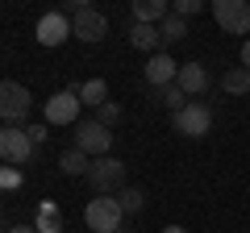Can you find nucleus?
Masks as SVG:
<instances>
[{"mask_svg":"<svg viewBox=\"0 0 250 233\" xmlns=\"http://www.w3.org/2000/svg\"><path fill=\"white\" fill-rule=\"evenodd\" d=\"M29 108H34V96H29L25 83L0 79V125H21V129H25Z\"/></svg>","mask_w":250,"mask_h":233,"instance_id":"nucleus-1","label":"nucleus"},{"mask_svg":"<svg viewBox=\"0 0 250 233\" xmlns=\"http://www.w3.org/2000/svg\"><path fill=\"white\" fill-rule=\"evenodd\" d=\"M125 175H129V167H125L121 158H113V154H104V158L92 162L88 183H92V192H96V196H117V192L125 188Z\"/></svg>","mask_w":250,"mask_h":233,"instance_id":"nucleus-2","label":"nucleus"},{"mask_svg":"<svg viewBox=\"0 0 250 233\" xmlns=\"http://www.w3.org/2000/svg\"><path fill=\"white\" fill-rule=\"evenodd\" d=\"M83 221H88L92 233H117V229H125V213H121V204H117V196H96V200H88Z\"/></svg>","mask_w":250,"mask_h":233,"instance_id":"nucleus-3","label":"nucleus"},{"mask_svg":"<svg viewBox=\"0 0 250 233\" xmlns=\"http://www.w3.org/2000/svg\"><path fill=\"white\" fill-rule=\"evenodd\" d=\"M75 150H83L88 158H104L113 150V129L100 125L96 116H83L80 125H75Z\"/></svg>","mask_w":250,"mask_h":233,"instance_id":"nucleus-4","label":"nucleus"},{"mask_svg":"<svg viewBox=\"0 0 250 233\" xmlns=\"http://www.w3.org/2000/svg\"><path fill=\"white\" fill-rule=\"evenodd\" d=\"M171 125H175V134H184V137H205L208 129H213V108H208L205 100H188V104L171 116Z\"/></svg>","mask_w":250,"mask_h":233,"instance_id":"nucleus-5","label":"nucleus"},{"mask_svg":"<svg viewBox=\"0 0 250 233\" xmlns=\"http://www.w3.org/2000/svg\"><path fill=\"white\" fill-rule=\"evenodd\" d=\"M80 92L75 88H62V92H54L50 100H46V108H42V116H46V125H80Z\"/></svg>","mask_w":250,"mask_h":233,"instance_id":"nucleus-6","label":"nucleus"},{"mask_svg":"<svg viewBox=\"0 0 250 233\" xmlns=\"http://www.w3.org/2000/svg\"><path fill=\"white\" fill-rule=\"evenodd\" d=\"M38 146L29 142V134L21 125H0V158L9 162V167H21V162L34 158Z\"/></svg>","mask_w":250,"mask_h":233,"instance_id":"nucleus-7","label":"nucleus"},{"mask_svg":"<svg viewBox=\"0 0 250 233\" xmlns=\"http://www.w3.org/2000/svg\"><path fill=\"white\" fill-rule=\"evenodd\" d=\"M213 21L225 34H250V4L246 0H213Z\"/></svg>","mask_w":250,"mask_h":233,"instance_id":"nucleus-8","label":"nucleus"},{"mask_svg":"<svg viewBox=\"0 0 250 233\" xmlns=\"http://www.w3.org/2000/svg\"><path fill=\"white\" fill-rule=\"evenodd\" d=\"M71 34L80 38V42H88V46H96L100 38L108 34V17L100 9H92V4H83L80 13L71 17Z\"/></svg>","mask_w":250,"mask_h":233,"instance_id":"nucleus-9","label":"nucleus"},{"mask_svg":"<svg viewBox=\"0 0 250 233\" xmlns=\"http://www.w3.org/2000/svg\"><path fill=\"white\" fill-rule=\"evenodd\" d=\"M67 38H71V17H67V13H46L42 21H38V42L42 46H62L67 42Z\"/></svg>","mask_w":250,"mask_h":233,"instance_id":"nucleus-10","label":"nucleus"},{"mask_svg":"<svg viewBox=\"0 0 250 233\" xmlns=\"http://www.w3.org/2000/svg\"><path fill=\"white\" fill-rule=\"evenodd\" d=\"M142 75H146V83H150V88H167V83H175L179 67H175V58H171V54L159 50V54H150V58H146Z\"/></svg>","mask_w":250,"mask_h":233,"instance_id":"nucleus-11","label":"nucleus"},{"mask_svg":"<svg viewBox=\"0 0 250 233\" xmlns=\"http://www.w3.org/2000/svg\"><path fill=\"white\" fill-rule=\"evenodd\" d=\"M175 83L184 88L188 100H192V96H205V92H208V71H205V63H179Z\"/></svg>","mask_w":250,"mask_h":233,"instance_id":"nucleus-12","label":"nucleus"},{"mask_svg":"<svg viewBox=\"0 0 250 233\" xmlns=\"http://www.w3.org/2000/svg\"><path fill=\"white\" fill-rule=\"evenodd\" d=\"M171 17L167 0H134V21L138 25H163Z\"/></svg>","mask_w":250,"mask_h":233,"instance_id":"nucleus-13","label":"nucleus"},{"mask_svg":"<svg viewBox=\"0 0 250 233\" xmlns=\"http://www.w3.org/2000/svg\"><path fill=\"white\" fill-rule=\"evenodd\" d=\"M129 46L134 50H146V54H159V46H163V34H159V25H129Z\"/></svg>","mask_w":250,"mask_h":233,"instance_id":"nucleus-14","label":"nucleus"},{"mask_svg":"<svg viewBox=\"0 0 250 233\" xmlns=\"http://www.w3.org/2000/svg\"><path fill=\"white\" fill-rule=\"evenodd\" d=\"M59 171L75 179V175H88L92 162H88V154H83V150H75V146H71V150H62V154H59Z\"/></svg>","mask_w":250,"mask_h":233,"instance_id":"nucleus-15","label":"nucleus"},{"mask_svg":"<svg viewBox=\"0 0 250 233\" xmlns=\"http://www.w3.org/2000/svg\"><path fill=\"white\" fill-rule=\"evenodd\" d=\"M221 88L225 92H229V96H246V92H250V71H246V67H229V71H225L221 75Z\"/></svg>","mask_w":250,"mask_h":233,"instance_id":"nucleus-16","label":"nucleus"},{"mask_svg":"<svg viewBox=\"0 0 250 233\" xmlns=\"http://www.w3.org/2000/svg\"><path fill=\"white\" fill-rule=\"evenodd\" d=\"M150 96L159 100L163 108H171V116H175L179 108L188 104V96H184V88H179V83H167V88H150Z\"/></svg>","mask_w":250,"mask_h":233,"instance_id":"nucleus-17","label":"nucleus"},{"mask_svg":"<svg viewBox=\"0 0 250 233\" xmlns=\"http://www.w3.org/2000/svg\"><path fill=\"white\" fill-rule=\"evenodd\" d=\"M38 233H62V213H59V204H50L46 200L42 208H38V225H34Z\"/></svg>","mask_w":250,"mask_h":233,"instance_id":"nucleus-18","label":"nucleus"},{"mask_svg":"<svg viewBox=\"0 0 250 233\" xmlns=\"http://www.w3.org/2000/svg\"><path fill=\"white\" fill-rule=\"evenodd\" d=\"M80 104H92V108L108 104V83H104V79H88V83H80Z\"/></svg>","mask_w":250,"mask_h":233,"instance_id":"nucleus-19","label":"nucleus"},{"mask_svg":"<svg viewBox=\"0 0 250 233\" xmlns=\"http://www.w3.org/2000/svg\"><path fill=\"white\" fill-rule=\"evenodd\" d=\"M117 204H121V213H125V216H134V213H142V208H146V192L125 183V188L117 192Z\"/></svg>","mask_w":250,"mask_h":233,"instance_id":"nucleus-20","label":"nucleus"},{"mask_svg":"<svg viewBox=\"0 0 250 233\" xmlns=\"http://www.w3.org/2000/svg\"><path fill=\"white\" fill-rule=\"evenodd\" d=\"M159 34H163V42H167V46L171 42H184V38H188V21H179L175 13H171V17L159 25Z\"/></svg>","mask_w":250,"mask_h":233,"instance_id":"nucleus-21","label":"nucleus"},{"mask_svg":"<svg viewBox=\"0 0 250 233\" xmlns=\"http://www.w3.org/2000/svg\"><path fill=\"white\" fill-rule=\"evenodd\" d=\"M200 9H205V0H175V9H171V13H175L179 21H188V17H196Z\"/></svg>","mask_w":250,"mask_h":233,"instance_id":"nucleus-22","label":"nucleus"},{"mask_svg":"<svg viewBox=\"0 0 250 233\" xmlns=\"http://www.w3.org/2000/svg\"><path fill=\"white\" fill-rule=\"evenodd\" d=\"M96 121H100V125H108V129H113L117 121H121V108H117L113 100H108V104H100V108H96Z\"/></svg>","mask_w":250,"mask_h":233,"instance_id":"nucleus-23","label":"nucleus"},{"mask_svg":"<svg viewBox=\"0 0 250 233\" xmlns=\"http://www.w3.org/2000/svg\"><path fill=\"white\" fill-rule=\"evenodd\" d=\"M13 188H21V171L0 167V192H13Z\"/></svg>","mask_w":250,"mask_h":233,"instance_id":"nucleus-24","label":"nucleus"},{"mask_svg":"<svg viewBox=\"0 0 250 233\" xmlns=\"http://www.w3.org/2000/svg\"><path fill=\"white\" fill-rule=\"evenodd\" d=\"M25 134H29V142H34V146L46 142V125H25Z\"/></svg>","mask_w":250,"mask_h":233,"instance_id":"nucleus-25","label":"nucleus"},{"mask_svg":"<svg viewBox=\"0 0 250 233\" xmlns=\"http://www.w3.org/2000/svg\"><path fill=\"white\" fill-rule=\"evenodd\" d=\"M242 67L250 71V38H242Z\"/></svg>","mask_w":250,"mask_h":233,"instance_id":"nucleus-26","label":"nucleus"},{"mask_svg":"<svg viewBox=\"0 0 250 233\" xmlns=\"http://www.w3.org/2000/svg\"><path fill=\"white\" fill-rule=\"evenodd\" d=\"M9 233H38V229H34V225H13Z\"/></svg>","mask_w":250,"mask_h":233,"instance_id":"nucleus-27","label":"nucleus"},{"mask_svg":"<svg viewBox=\"0 0 250 233\" xmlns=\"http://www.w3.org/2000/svg\"><path fill=\"white\" fill-rule=\"evenodd\" d=\"M163 233H188V229H184V225H167V229H163Z\"/></svg>","mask_w":250,"mask_h":233,"instance_id":"nucleus-28","label":"nucleus"},{"mask_svg":"<svg viewBox=\"0 0 250 233\" xmlns=\"http://www.w3.org/2000/svg\"><path fill=\"white\" fill-rule=\"evenodd\" d=\"M117 233H129V229H117Z\"/></svg>","mask_w":250,"mask_h":233,"instance_id":"nucleus-29","label":"nucleus"},{"mask_svg":"<svg viewBox=\"0 0 250 233\" xmlns=\"http://www.w3.org/2000/svg\"><path fill=\"white\" fill-rule=\"evenodd\" d=\"M0 233H4V229H0Z\"/></svg>","mask_w":250,"mask_h":233,"instance_id":"nucleus-30","label":"nucleus"}]
</instances>
